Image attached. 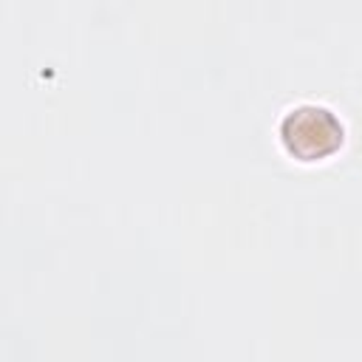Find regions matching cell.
<instances>
[{
	"instance_id": "obj_1",
	"label": "cell",
	"mask_w": 362,
	"mask_h": 362,
	"mask_svg": "<svg viewBox=\"0 0 362 362\" xmlns=\"http://www.w3.org/2000/svg\"><path fill=\"white\" fill-rule=\"evenodd\" d=\"M280 141L297 161H322L345 144V124L325 105H294L280 122Z\"/></svg>"
}]
</instances>
